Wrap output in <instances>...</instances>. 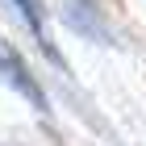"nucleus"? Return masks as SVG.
I'll return each instance as SVG.
<instances>
[{
  "instance_id": "1",
  "label": "nucleus",
  "mask_w": 146,
  "mask_h": 146,
  "mask_svg": "<svg viewBox=\"0 0 146 146\" xmlns=\"http://www.w3.org/2000/svg\"><path fill=\"white\" fill-rule=\"evenodd\" d=\"M0 67L9 71V79H13V84H17V88H21V92H25V96H29L34 104H38V109H46V100H42V88H38L34 79H29L25 63H21L17 54H13V50H0Z\"/></svg>"
},
{
  "instance_id": "2",
  "label": "nucleus",
  "mask_w": 146,
  "mask_h": 146,
  "mask_svg": "<svg viewBox=\"0 0 146 146\" xmlns=\"http://www.w3.org/2000/svg\"><path fill=\"white\" fill-rule=\"evenodd\" d=\"M17 9H21V17L29 21V29L42 38V9H38V0H17Z\"/></svg>"
}]
</instances>
